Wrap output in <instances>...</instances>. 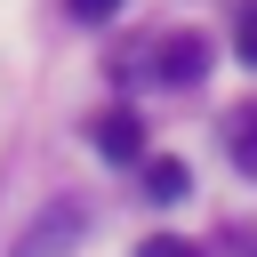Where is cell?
I'll return each mask as SVG.
<instances>
[{"label": "cell", "instance_id": "6da1fadb", "mask_svg": "<svg viewBox=\"0 0 257 257\" xmlns=\"http://www.w3.org/2000/svg\"><path fill=\"white\" fill-rule=\"evenodd\" d=\"M80 241H88V201L56 193V201H48V209L16 233V249H8V257H72Z\"/></svg>", "mask_w": 257, "mask_h": 257}, {"label": "cell", "instance_id": "7a4b0ae2", "mask_svg": "<svg viewBox=\"0 0 257 257\" xmlns=\"http://www.w3.org/2000/svg\"><path fill=\"white\" fill-rule=\"evenodd\" d=\"M201 64H209V40H201V32H169V40H161V64H153V72L185 88V80H201Z\"/></svg>", "mask_w": 257, "mask_h": 257}, {"label": "cell", "instance_id": "3957f363", "mask_svg": "<svg viewBox=\"0 0 257 257\" xmlns=\"http://www.w3.org/2000/svg\"><path fill=\"white\" fill-rule=\"evenodd\" d=\"M96 153H104V161H137V153H145V120H137V112H104V120H96Z\"/></svg>", "mask_w": 257, "mask_h": 257}, {"label": "cell", "instance_id": "277c9868", "mask_svg": "<svg viewBox=\"0 0 257 257\" xmlns=\"http://www.w3.org/2000/svg\"><path fill=\"white\" fill-rule=\"evenodd\" d=\"M185 161H145V201H185Z\"/></svg>", "mask_w": 257, "mask_h": 257}, {"label": "cell", "instance_id": "5b68a950", "mask_svg": "<svg viewBox=\"0 0 257 257\" xmlns=\"http://www.w3.org/2000/svg\"><path fill=\"white\" fill-rule=\"evenodd\" d=\"M233 128H241V137H233V153H241V161H249V169H257V112H241V120H233Z\"/></svg>", "mask_w": 257, "mask_h": 257}, {"label": "cell", "instance_id": "8992f818", "mask_svg": "<svg viewBox=\"0 0 257 257\" xmlns=\"http://www.w3.org/2000/svg\"><path fill=\"white\" fill-rule=\"evenodd\" d=\"M137 257H193V241H177V233H153V241H145Z\"/></svg>", "mask_w": 257, "mask_h": 257}, {"label": "cell", "instance_id": "52a82bcc", "mask_svg": "<svg viewBox=\"0 0 257 257\" xmlns=\"http://www.w3.org/2000/svg\"><path fill=\"white\" fill-rule=\"evenodd\" d=\"M233 40H241V56H249V64H257V0H249V8H241V24H233Z\"/></svg>", "mask_w": 257, "mask_h": 257}, {"label": "cell", "instance_id": "ba28073f", "mask_svg": "<svg viewBox=\"0 0 257 257\" xmlns=\"http://www.w3.org/2000/svg\"><path fill=\"white\" fill-rule=\"evenodd\" d=\"M64 8H72V16H80V24H104V16H112V8H120V0H64Z\"/></svg>", "mask_w": 257, "mask_h": 257}]
</instances>
